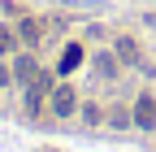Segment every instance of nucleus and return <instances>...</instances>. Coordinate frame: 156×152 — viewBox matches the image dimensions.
I'll use <instances>...</instances> for the list:
<instances>
[{
    "instance_id": "f257e3e1",
    "label": "nucleus",
    "mask_w": 156,
    "mask_h": 152,
    "mask_svg": "<svg viewBox=\"0 0 156 152\" xmlns=\"http://www.w3.org/2000/svg\"><path fill=\"white\" fill-rule=\"evenodd\" d=\"M134 126H139V130H152L156 126V100L152 96H139V100H134Z\"/></svg>"
},
{
    "instance_id": "f03ea898",
    "label": "nucleus",
    "mask_w": 156,
    "mask_h": 152,
    "mask_svg": "<svg viewBox=\"0 0 156 152\" xmlns=\"http://www.w3.org/2000/svg\"><path fill=\"white\" fill-rule=\"evenodd\" d=\"M74 104H78V96H74L69 87H56V91H52V113H56V118H69Z\"/></svg>"
},
{
    "instance_id": "7ed1b4c3",
    "label": "nucleus",
    "mask_w": 156,
    "mask_h": 152,
    "mask_svg": "<svg viewBox=\"0 0 156 152\" xmlns=\"http://www.w3.org/2000/svg\"><path fill=\"white\" fill-rule=\"evenodd\" d=\"M13 78H17V83H26V87L39 78V65H35V56H17V65H13Z\"/></svg>"
},
{
    "instance_id": "20e7f679",
    "label": "nucleus",
    "mask_w": 156,
    "mask_h": 152,
    "mask_svg": "<svg viewBox=\"0 0 156 152\" xmlns=\"http://www.w3.org/2000/svg\"><path fill=\"white\" fill-rule=\"evenodd\" d=\"M117 56H122V61H130V65H143V56H139V44H134V39H126V35L117 39Z\"/></svg>"
},
{
    "instance_id": "39448f33",
    "label": "nucleus",
    "mask_w": 156,
    "mask_h": 152,
    "mask_svg": "<svg viewBox=\"0 0 156 152\" xmlns=\"http://www.w3.org/2000/svg\"><path fill=\"white\" fill-rule=\"evenodd\" d=\"M78 65H83V48H78V44H69V48L61 52V74H74Z\"/></svg>"
},
{
    "instance_id": "423d86ee",
    "label": "nucleus",
    "mask_w": 156,
    "mask_h": 152,
    "mask_svg": "<svg viewBox=\"0 0 156 152\" xmlns=\"http://www.w3.org/2000/svg\"><path fill=\"white\" fill-rule=\"evenodd\" d=\"M17 35H22L26 44H39V39H44V31H39V22H22V26H17Z\"/></svg>"
},
{
    "instance_id": "0eeeda50",
    "label": "nucleus",
    "mask_w": 156,
    "mask_h": 152,
    "mask_svg": "<svg viewBox=\"0 0 156 152\" xmlns=\"http://www.w3.org/2000/svg\"><path fill=\"white\" fill-rule=\"evenodd\" d=\"M95 70H100L104 78H108V74H117V56H113V52H104V56H95Z\"/></svg>"
},
{
    "instance_id": "6e6552de",
    "label": "nucleus",
    "mask_w": 156,
    "mask_h": 152,
    "mask_svg": "<svg viewBox=\"0 0 156 152\" xmlns=\"http://www.w3.org/2000/svg\"><path fill=\"white\" fill-rule=\"evenodd\" d=\"M13 44H17V31L0 26V56H5V52H13Z\"/></svg>"
},
{
    "instance_id": "1a4fd4ad",
    "label": "nucleus",
    "mask_w": 156,
    "mask_h": 152,
    "mask_svg": "<svg viewBox=\"0 0 156 152\" xmlns=\"http://www.w3.org/2000/svg\"><path fill=\"white\" fill-rule=\"evenodd\" d=\"M108 122H113V126H130L134 118H130V113H126V109H113V113H108Z\"/></svg>"
}]
</instances>
